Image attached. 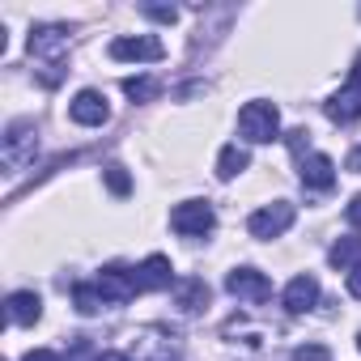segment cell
<instances>
[{"mask_svg": "<svg viewBox=\"0 0 361 361\" xmlns=\"http://www.w3.org/2000/svg\"><path fill=\"white\" fill-rule=\"evenodd\" d=\"M166 56V47H161V39H153V35H123V39H115L111 43V60H132V64H157Z\"/></svg>", "mask_w": 361, "mask_h": 361, "instance_id": "obj_7", "label": "cell"}, {"mask_svg": "<svg viewBox=\"0 0 361 361\" xmlns=\"http://www.w3.org/2000/svg\"><path fill=\"white\" fill-rule=\"evenodd\" d=\"M293 217H298V209H293L289 200H276V204L255 209V213L247 217V230H251V238H281V234L293 226Z\"/></svg>", "mask_w": 361, "mask_h": 361, "instance_id": "obj_5", "label": "cell"}, {"mask_svg": "<svg viewBox=\"0 0 361 361\" xmlns=\"http://www.w3.org/2000/svg\"><path fill=\"white\" fill-rule=\"evenodd\" d=\"M327 264L340 268V272H353L361 264V238H340L331 251H327Z\"/></svg>", "mask_w": 361, "mask_h": 361, "instance_id": "obj_19", "label": "cell"}, {"mask_svg": "<svg viewBox=\"0 0 361 361\" xmlns=\"http://www.w3.org/2000/svg\"><path fill=\"white\" fill-rule=\"evenodd\" d=\"M348 77H353L348 85H357V90H361V51H357V60H353V73H348Z\"/></svg>", "mask_w": 361, "mask_h": 361, "instance_id": "obj_29", "label": "cell"}, {"mask_svg": "<svg viewBox=\"0 0 361 361\" xmlns=\"http://www.w3.org/2000/svg\"><path fill=\"white\" fill-rule=\"evenodd\" d=\"M247 166H251V153H247L243 145H226V149L217 153V178H226V183H230V178H238Z\"/></svg>", "mask_w": 361, "mask_h": 361, "instance_id": "obj_18", "label": "cell"}, {"mask_svg": "<svg viewBox=\"0 0 361 361\" xmlns=\"http://www.w3.org/2000/svg\"><path fill=\"white\" fill-rule=\"evenodd\" d=\"M323 111H327L331 123H357V119H361V90H357V85L336 90V94L323 102Z\"/></svg>", "mask_w": 361, "mask_h": 361, "instance_id": "obj_15", "label": "cell"}, {"mask_svg": "<svg viewBox=\"0 0 361 361\" xmlns=\"http://www.w3.org/2000/svg\"><path fill=\"white\" fill-rule=\"evenodd\" d=\"M357 348H361V336H357Z\"/></svg>", "mask_w": 361, "mask_h": 361, "instance_id": "obj_31", "label": "cell"}, {"mask_svg": "<svg viewBox=\"0 0 361 361\" xmlns=\"http://www.w3.org/2000/svg\"><path fill=\"white\" fill-rule=\"evenodd\" d=\"M209 298H213V289H209L200 276H178V281H174V306L183 310V314L204 310V306H209Z\"/></svg>", "mask_w": 361, "mask_h": 361, "instance_id": "obj_14", "label": "cell"}, {"mask_svg": "<svg viewBox=\"0 0 361 361\" xmlns=\"http://www.w3.org/2000/svg\"><path fill=\"white\" fill-rule=\"evenodd\" d=\"M94 361H132V357H128V353H98Z\"/></svg>", "mask_w": 361, "mask_h": 361, "instance_id": "obj_30", "label": "cell"}, {"mask_svg": "<svg viewBox=\"0 0 361 361\" xmlns=\"http://www.w3.org/2000/svg\"><path fill=\"white\" fill-rule=\"evenodd\" d=\"M281 302H285V310H289V314H306V310L319 302V281H314V276H306V272H302V276H293V281L285 285V298H281Z\"/></svg>", "mask_w": 361, "mask_h": 361, "instance_id": "obj_16", "label": "cell"}, {"mask_svg": "<svg viewBox=\"0 0 361 361\" xmlns=\"http://www.w3.org/2000/svg\"><path fill=\"white\" fill-rule=\"evenodd\" d=\"M344 217H348V226H353V230H361V192H357V196L348 200V209H344Z\"/></svg>", "mask_w": 361, "mask_h": 361, "instance_id": "obj_24", "label": "cell"}, {"mask_svg": "<svg viewBox=\"0 0 361 361\" xmlns=\"http://www.w3.org/2000/svg\"><path fill=\"white\" fill-rule=\"evenodd\" d=\"M140 13H145V18H153V22H174V18H178V9H174V5H140Z\"/></svg>", "mask_w": 361, "mask_h": 361, "instance_id": "obj_23", "label": "cell"}, {"mask_svg": "<svg viewBox=\"0 0 361 361\" xmlns=\"http://www.w3.org/2000/svg\"><path fill=\"white\" fill-rule=\"evenodd\" d=\"M73 306H77V314H98V310H106L111 302L102 298V289H98V281H81V285H73Z\"/></svg>", "mask_w": 361, "mask_h": 361, "instance_id": "obj_17", "label": "cell"}, {"mask_svg": "<svg viewBox=\"0 0 361 361\" xmlns=\"http://www.w3.org/2000/svg\"><path fill=\"white\" fill-rule=\"evenodd\" d=\"M68 115H73V123H81V128H102V123L111 119V106H106V98H102L98 90H81V94L68 102Z\"/></svg>", "mask_w": 361, "mask_h": 361, "instance_id": "obj_11", "label": "cell"}, {"mask_svg": "<svg viewBox=\"0 0 361 361\" xmlns=\"http://www.w3.org/2000/svg\"><path fill=\"white\" fill-rule=\"evenodd\" d=\"M285 140H289V149H293L298 157H310V132H306V128H293V132H285Z\"/></svg>", "mask_w": 361, "mask_h": 361, "instance_id": "obj_22", "label": "cell"}, {"mask_svg": "<svg viewBox=\"0 0 361 361\" xmlns=\"http://www.w3.org/2000/svg\"><path fill=\"white\" fill-rule=\"evenodd\" d=\"M348 293H353V298H361V264L348 272Z\"/></svg>", "mask_w": 361, "mask_h": 361, "instance_id": "obj_26", "label": "cell"}, {"mask_svg": "<svg viewBox=\"0 0 361 361\" xmlns=\"http://www.w3.org/2000/svg\"><path fill=\"white\" fill-rule=\"evenodd\" d=\"M238 132H243V140H251V145H268V140L281 136V111H276L272 102H247V106L238 111Z\"/></svg>", "mask_w": 361, "mask_h": 361, "instance_id": "obj_2", "label": "cell"}, {"mask_svg": "<svg viewBox=\"0 0 361 361\" xmlns=\"http://www.w3.org/2000/svg\"><path fill=\"white\" fill-rule=\"evenodd\" d=\"M170 226H174V234H183V238H204L217 226V213H213L209 200H183L170 213Z\"/></svg>", "mask_w": 361, "mask_h": 361, "instance_id": "obj_4", "label": "cell"}, {"mask_svg": "<svg viewBox=\"0 0 361 361\" xmlns=\"http://www.w3.org/2000/svg\"><path fill=\"white\" fill-rule=\"evenodd\" d=\"M302 183L310 188V192H327V188H336V161L327 157V153H310V157H302Z\"/></svg>", "mask_w": 361, "mask_h": 361, "instance_id": "obj_13", "label": "cell"}, {"mask_svg": "<svg viewBox=\"0 0 361 361\" xmlns=\"http://www.w3.org/2000/svg\"><path fill=\"white\" fill-rule=\"evenodd\" d=\"M136 276V293H157V289H174V268L166 255H149L145 264L132 268Z\"/></svg>", "mask_w": 361, "mask_h": 361, "instance_id": "obj_9", "label": "cell"}, {"mask_svg": "<svg viewBox=\"0 0 361 361\" xmlns=\"http://www.w3.org/2000/svg\"><path fill=\"white\" fill-rule=\"evenodd\" d=\"M22 361H64V357H60L56 348H30V353H26Z\"/></svg>", "mask_w": 361, "mask_h": 361, "instance_id": "obj_25", "label": "cell"}, {"mask_svg": "<svg viewBox=\"0 0 361 361\" xmlns=\"http://www.w3.org/2000/svg\"><path fill=\"white\" fill-rule=\"evenodd\" d=\"M298 357H302V361H327V348H302Z\"/></svg>", "mask_w": 361, "mask_h": 361, "instance_id": "obj_27", "label": "cell"}, {"mask_svg": "<svg viewBox=\"0 0 361 361\" xmlns=\"http://www.w3.org/2000/svg\"><path fill=\"white\" fill-rule=\"evenodd\" d=\"M106 188H111L115 196H128V192H132V178H128V170H123V166H115V161L106 166Z\"/></svg>", "mask_w": 361, "mask_h": 361, "instance_id": "obj_21", "label": "cell"}, {"mask_svg": "<svg viewBox=\"0 0 361 361\" xmlns=\"http://www.w3.org/2000/svg\"><path fill=\"white\" fill-rule=\"evenodd\" d=\"M132 361H183V348H178L174 331L166 327H140L132 336Z\"/></svg>", "mask_w": 361, "mask_h": 361, "instance_id": "obj_3", "label": "cell"}, {"mask_svg": "<svg viewBox=\"0 0 361 361\" xmlns=\"http://www.w3.org/2000/svg\"><path fill=\"white\" fill-rule=\"evenodd\" d=\"M226 289H230L238 302H251V306H259V302L272 298V281H268L259 268H234V272L226 276Z\"/></svg>", "mask_w": 361, "mask_h": 361, "instance_id": "obj_6", "label": "cell"}, {"mask_svg": "<svg viewBox=\"0 0 361 361\" xmlns=\"http://www.w3.org/2000/svg\"><path fill=\"white\" fill-rule=\"evenodd\" d=\"M94 281H98V289H102V298H106L111 306H123V302L136 298V276H132L123 264H106Z\"/></svg>", "mask_w": 361, "mask_h": 361, "instance_id": "obj_8", "label": "cell"}, {"mask_svg": "<svg viewBox=\"0 0 361 361\" xmlns=\"http://www.w3.org/2000/svg\"><path fill=\"white\" fill-rule=\"evenodd\" d=\"M123 94H128L132 102H153V98L161 94V81H157V77H128V81H123Z\"/></svg>", "mask_w": 361, "mask_h": 361, "instance_id": "obj_20", "label": "cell"}, {"mask_svg": "<svg viewBox=\"0 0 361 361\" xmlns=\"http://www.w3.org/2000/svg\"><path fill=\"white\" fill-rule=\"evenodd\" d=\"M5 314H9V323H18V327H35V323L43 319V298H39L35 289H18V293L5 298Z\"/></svg>", "mask_w": 361, "mask_h": 361, "instance_id": "obj_12", "label": "cell"}, {"mask_svg": "<svg viewBox=\"0 0 361 361\" xmlns=\"http://www.w3.org/2000/svg\"><path fill=\"white\" fill-rule=\"evenodd\" d=\"M344 166H348V170H353V174H361V145H357V149H353V153H348V161H344Z\"/></svg>", "mask_w": 361, "mask_h": 361, "instance_id": "obj_28", "label": "cell"}, {"mask_svg": "<svg viewBox=\"0 0 361 361\" xmlns=\"http://www.w3.org/2000/svg\"><path fill=\"white\" fill-rule=\"evenodd\" d=\"M39 153V132L30 119H18L5 128V140H0V161H5L9 170H26Z\"/></svg>", "mask_w": 361, "mask_h": 361, "instance_id": "obj_1", "label": "cell"}, {"mask_svg": "<svg viewBox=\"0 0 361 361\" xmlns=\"http://www.w3.org/2000/svg\"><path fill=\"white\" fill-rule=\"evenodd\" d=\"M30 56L35 60H64L68 56V26H35L30 30Z\"/></svg>", "mask_w": 361, "mask_h": 361, "instance_id": "obj_10", "label": "cell"}]
</instances>
